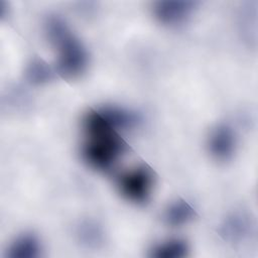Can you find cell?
Segmentation results:
<instances>
[{"mask_svg":"<svg viewBox=\"0 0 258 258\" xmlns=\"http://www.w3.org/2000/svg\"><path fill=\"white\" fill-rule=\"evenodd\" d=\"M153 186V174L144 165H140L124 173L119 179L121 194L130 202L144 204L150 197Z\"/></svg>","mask_w":258,"mask_h":258,"instance_id":"3","label":"cell"},{"mask_svg":"<svg viewBox=\"0 0 258 258\" xmlns=\"http://www.w3.org/2000/svg\"><path fill=\"white\" fill-rule=\"evenodd\" d=\"M197 5L198 2L189 0L158 1L153 5V15L163 25L176 26L190 17Z\"/></svg>","mask_w":258,"mask_h":258,"instance_id":"4","label":"cell"},{"mask_svg":"<svg viewBox=\"0 0 258 258\" xmlns=\"http://www.w3.org/2000/svg\"><path fill=\"white\" fill-rule=\"evenodd\" d=\"M41 244L33 233L18 236L8 247L6 257L9 258H37L40 256Z\"/></svg>","mask_w":258,"mask_h":258,"instance_id":"6","label":"cell"},{"mask_svg":"<svg viewBox=\"0 0 258 258\" xmlns=\"http://www.w3.org/2000/svg\"><path fill=\"white\" fill-rule=\"evenodd\" d=\"M140 121L137 113L118 106L90 111L83 122L86 142L82 153L85 161L95 169H110L127 148L119 130L133 128Z\"/></svg>","mask_w":258,"mask_h":258,"instance_id":"1","label":"cell"},{"mask_svg":"<svg viewBox=\"0 0 258 258\" xmlns=\"http://www.w3.org/2000/svg\"><path fill=\"white\" fill-rule=\"evenodd\" d=\"M196 216L195 209L186 201L178 200L171 203L164 211L163 220L171 226L177 227L182 226L191 221Z\"/></svg>","mask_w":258,"mask_h":258,"instance_id":"8","label":"cell"},{"mask_svg":"<svg viewBox=\"0 0 258 258\" xmlns=\"http://www.w3.org/2000/svg\"><path fill=\"white\" fill-rule=\"evenodd\" d=\"M26 78L31 84L42 85L52 79V73L44 61L34 58L26 68Z\"/></svg>","mask_w":258,"mask_h":258,"instance_id":"10","label":"cell"},{"mask_svg":"<svg viewBox=\"0 0 258 258\" xmlns=\"http://www.w3.org/2000/svg\"><path fill=\"white\" fill-rule=\"evenodd\" d=\"M250 227V222L247 216L242 213H233L224 220L219 232L225 240L237 242L248 235Z\"/></svg>","mask_w":258,"mask_h":258,"instance_id":"7","label":"cell"},{"mask_svg":"<svg viewBox=\"0 0 258 258\" xmlns=\"http://www.w3.org/2000/svg\"><path fill=\"white\" fill-rule=\"evenodd\" d=\"M208 146L215 159L227 161L232 158L236 149V136L233 129L226 124L218 125L210 134Z\"/></svg>","mask_w":258,"mask_h":258,"instance_id":"5","label":"cell"},{"mask_svg":"<svg viewBox=\"0 0 258 258\" xmlns=\"http://www.w3.org/2000/svg\"><path fill=\"white\" fill-rule=\"evenodd\" d=\"M78 236L83 243L90 246H97L103 241V233L100 227L90 221L84 222L79 226Z\"/></svg>","mask_w":258,"mask_h":258,"instance_id":"11","label":"cell"},{"mask_svg":"<svg viewBox=\"0 0 258 258\" xmlns=\"http://www.w3.org/2000/svg\"><path fill=\"white\" fill-rule=\"evenodd\" d=\"M47 38L57 50V71L69 79L80 77L89 63V56L82 42L72 32L67 22L57 15H49L44 22Z\"/></svg>","mask_w":258,"mask_h":258,"instance_id":"2","label":"cell"},{"mask_svg":"<svg viewBox=\"0 0 258 258\" xmlns=\"http://www.w3.org/2000/svg\"><path fill=\"white\" fill-rule=\"evenodd\" d=\"M188 246L182 239H169L150 249L149 256L154 258H182L187 255Z\"/></svg>","mask_w":258,"mask_h":258,"instance_id":"9","label":"cell"}]
</instances>
